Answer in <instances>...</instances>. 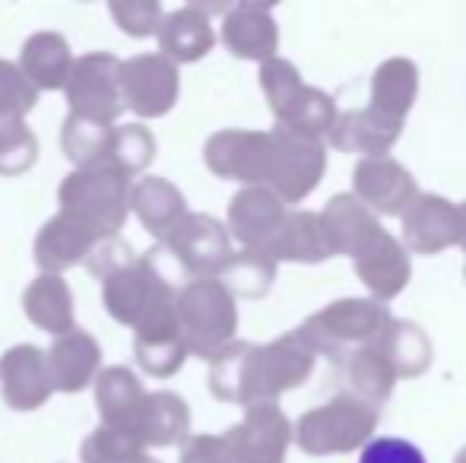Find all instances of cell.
<instances>
[{"label":"cell","instance_id":"1","mask_svg":"<svg viewBox=\"0 0 466 463\" xmlns=\"http://www.w3.org/2000/svg\"><path fill=\"white\" fill-rule=\"evenodd\" d=\"M61 213L80 219L98 238H111L130 213V178L111 166L76 168L57 191Z\"/></svg>","mask_w":466,"mask_h":463},{"label":"cell","instance_id":"2","mask_svg":"<svg viewBox=\"0 0 466 463\" xmlns=\"http://www.w3.org/2000/svg\"><path fill=\"white\" fill-rule=\"evenodd\" d=\"M121 61L115 55H86L80 61H74L67 76V102H70V115L86 117L96 124H111L117 115L124 112V99H121Z\"/></svg>","mask_w":466,"mask_h":463},{"label":"cell","instance_id":"3","mask_svg":"<svg viewBox=\"0 0 466 463\" xmlns=\"http://www.w3.org/2000/svg\"><path fill=\"white\" fill-rule=\"evenodd\" d=\"M175 324L185 349L207 356L235 324V311L228 308V298L222 296L219 286L197 279L175 298Z\"/></svg>","mask_w":466,"mask_h":463},{"label":"cell","instance_id":"4","mask_svg":"<svg viewBox=\"0 0 466 463\" xmlns=\"http://www.w3.org/2000/svg\"><path fill=\"white\" fill-rule=\"evenodd\" d=\"M121 99L140 117H159L175 106L178 70L166 55H137L121 64Z\"/></svg>","mask_w":466,"mask_h":463},{"label":"cell","instance_id":"5","mask_svg":"<svg viewBox=\"0 0 466 463\" xmlns=\"http://www.w3.org/2000/svg\"><path fill=\"white\" fill-rule=\"evenodd\" d=\"M0 390H4V403L19 413L38 409L51 397V371L48 356L38 347H13L0 358Z\"/></svg>","mask_w":466,"mask_h":463},{"label":"cell","instance_id":"6","mask_svg":"<svg viewBox=\"0 0 466 463\" xmlns=\"http://www.w3.org/2000/svg\"><path fill=\"white\" fill-rule=\"evenodd\" d=\"M159 257H168L178 270L203 273L213 270L219 264L222 251H226V238H222L219 226L207 216H187L172 229L168 238H162L159 247H153Z\"/></svg>","mask_w":466,"mask_h":463},{"label":"cell","instance_id":"7","mask_svg":"<svg viewBox=\"0 0 466 463\" xmlns=\"http://www.w3.org/2000/svg\"><path fill=\"white\" fill-rule=\"evenodd\" d=\"M162 283H166V279L156 277L153 267L140 257L130 267H124V270L102 279V302L117 324L134 327L143 311H147V305L153 302V296L159 292Z\"/></svg>","mask_w":466,"mask_h":463},{"label":"cell","instance_id":"8","mask_svg":"<svg viewBox=\"0 0 466 463\" xmlns=\"http://www.w3.org/2000/svg\"><path fill=\"white\" fill-rule=\"evenodd\" d=\"M98 235L80 223V219L67 216V213H57L55 219L45 223V229L38 232L35 241V264L45 273H55L61 277V270L80 264L89 257V251L98 245Z\"/></svg>","mask_w":466,"mask_h":463},{"label":"cell","instance_id":"9","mask_svg":"<svg viewBox=\"0 0 466 463\" xmlns=\"http://www.w3.org/2000/svg\"><path fill=\"white\" fill-rule=\"evenodd\" d=\"M48 356V371H51V388L64 390V394H76V390L89 388L98 375V362L102 352L98 343L83 330H70V334L57 337Z\"/></svg>","mask_w":466,"mask_h":463},{"label":"cell","instance_id":"10","mask_svg":"<svg viewBox=\"0 0 466 463\" xmlns=\"http://www.w3.org/2000/svg\"><path fill=\"white\" fill-rule=\"evenodd\" d=\"M185 432H187V407H185V400H178V397L168 394V390L143 397L140 409H137L134 422H130V435H134L143 448L175 445Z\"/></svg>","mask_w":466,"mask_h":463},{"label":"cell","instance_id":"11","mask_svg":"<svg viewBox=\"0 0 466 463\" xmlns=\"http://www.w3.org/2000/svg\"><path fill=\"white\" fill-rule=\"evenodd\" d=\"M70 67H74V57H70L64 35L57 32H35L19 55V70L35 86V93L38 89H64Z\"/></svg>","mask_w":466,"mask_h":463},{"label":"cell","instance_id":"12","mask_svg":"<svg viewBox=\"0 0 466 463\" xmlns=\"http://www.w3.org/2000/svg\"><path fill=\"white\" fill-rule=\"evenodd\" d=\"M23 311L35 327L48 330L51 337H64L74 330V296H70V286L55 273H42L25 289Z\"/></svg>","mask_w":466,"mask_h":463},{"label":"cell","instance_id":"13","mask_svg":"<svg viewBox=\"0 0 466 463\" xmlns=\"http://www.w3.org/2000/svg\"><path fill=\"white\" fill-rule=\"evenodd\" d=\"M130 210L140 216L147 232H153L156 238H168L185 219V197L166 178H143L130 187Z\"/></svg>","mask_w":466,"mask_h":463},{"label":"cell","instance_id":"14","mask_svg":"<svg viewBox=\"0 0 466 463\" xmlns=\"http://www.w3.org/2000/svg\"><path fill=\"white\" fill-rule=\"evenodd\" d=\"M143 397L147 394H143L140 377H137L130 368H124V365L105 368L96 381L98 413H102L105 426H111V428H124V432H130V422H134Z\"/></svg>","mask_w":466,"mask_h":463},{"label":"cell","instance_id":"15","mask_svg":"<svg viewBox=\"0 0 466 463\" xmlns=\"http://www.w3.org/2000/svg\"><path fill=\"white\" fill-rule=\"evenodd\" d=\"M159 45L168 57L175 61H197L200 55H207L213 35H209V23L203 19L200 10L187 6L178 10L159 25Z\"/></svg>","mask_w":466,"mask_h":463},{"label":"cell","instance_id":"16","mask_svg":"<svg viewBox=\"0 0 466 463\" xmlns=\"http://www.w3.org/2000/svg\"><path fill=\"white\" fill-rule=\"evenodd\" d=\"M108 140H111V124H96V121H86V117H76V115H70L67 121H64L61 146L76 168L105 166Z\"/></svg>","mask_w":466,"mask_h":463},{"label":"cell","instance_id":"17","mask_svg":"<svg viewBox=\"0 0 466 463\" xmlns=\"http://www.w3.org/2000/svg\"><path fill=\"white\" fill-rule=\"evenodd\" d=\"M156 156V140L143 124H127V127H111L108 140V156L105 166H111L115 172H121L124 178L143 172Z\"/></svg>","mask_w":466,"mask_h":463},{"label":"cell","instance_id":"18","mask_svg":"<svg viewBox=\"0 0 466 463\" xmlns=\"http://www.w3.org/2000/svg\"><path fill=\"white\" fill-rule=\"evenodd\" d=\"M137 362L149 375H172L178 365L185 362V343H181L178 330H140L134 340Z\"/></svg>","mask_w":466,"mask_h":463},{"label":"cell","instance_id":"19","mask_svg":"<svg viewBox=\"0 0 466 463\" xmlns=\"http://www.w3.org/2000/svg\"><path fill=\"white\" fill-rule=\"evenodd\" d=\"M143 458V445L124 428L102 426L83 441V460L86 463H137Z\"/></svg>","mask_w":466,"mask_h":463},{"label":"cell","instance_id":"20","mask_svg":"<svg viewBox=\"0 0 466 463\" xmlns=\"http://www.w3.org/2000/svg\"><path fill=\"white\" fill-rule=\"evenodd\" d=\"M38 140L23 121L0 124V175H23L35 166Z\"/></svg>","mask_w":466,"mask_h":463},{"label":"cell","instance_id":"21","mask_svg":"<svg viewBox=\"0 0 466 463\" xmlns=\"http://www.w3.org/2000/svg\"><path fill=\"white\" fill-rule=\"evenodd\" d=\"M35 102L38 93L23 76V70L10 61H0V124L23 121L35 108Z\"/></svg>","mask_w":466,"mask_h":463},{"label":"cell","instance_id":"22","mask_svg":"<svg viewBox=\"0 0 466 463\" xmlns=\"http://www.w3.org/2000/svg\"><path fill=\"white\" fill-rule=\"evenodd\" d=\"M111 16L134 38L159 32V4H153V0H115L111 4Z\"/></svg>","mask_w":466,"mask_h":463},{"label":"cell","instance_id":"23","mask_svg":"<svg viewBox=\"0 0 466 463\" xmlns=\"http://www.w3.org/2000/svg\"><path fill=\"white\" fill-rule=\"evenodd\" d=\"M130 264H134V251H130L127 241H121L117 235L102 238L86 257V267L102 279L111 277V273H117V270H124V267H130Z\"/></svg>","mask_w":466,"mask_h":463},{"label":"cell","instance_id":"24","mask_svg":"<svg viewBox=\"0 0 466 463\" xmlns=\"http://www.w3.org/2000/svg\"><path fill=\"white\" fill-rule=\"evenodd\" d=\"M359 463H425L422 451L403 438H378L362 451Z\"/></svg>","mask_w":466,"mask_h":463},{"label":"cell","instance_id":"25","mask_svg":"<svg viewBox=\"0 0 466 463\" xmlns=\"http://www.w3.org/2000/svg\"><path fill=\"white\" fill-rule=\"evenodd\" d=\"M137 463H153V460H149V458H140V460H137Z\"/></svg>","mask_w":466,"mask_h":463}]
</instances>
